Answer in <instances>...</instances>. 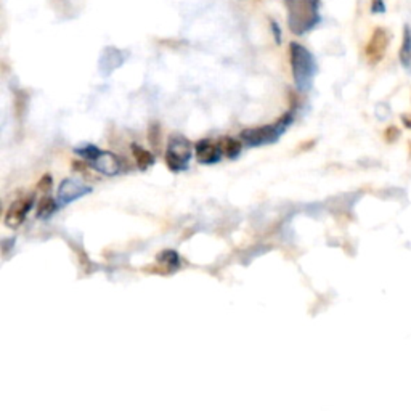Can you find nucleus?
<instances>
[{"mask_svg": "<svg viewBox=\"0 0 411 411\" xmlns=\"http://www.w3.org/2000/svg\"><path fill=\"white\" fill-rule=\"evenodd\" d=\"M33 204H34L33 196H28V198L24 196V198L16 199L15 203H11L7 214H5V225L10 228L20 227L24 222V219H26L29 210H31Z\"/></svg>", "mask_w": 411, "mask_h": 411, "instance_id": "8", "label": "nucleus"}, {"mask_svg": "<svg viewBox=\"0 0 411 411\" xmlns=\"http://www.w3.org/2000/svg\"><path fill=\"white\" fill-rule=\"evenodd\" d=\"M76 153L81 154L84 159H87L96 172L108 177L119 174L120 162L116 154L110 153V151H101L95 147V145H86V147L76 148Z\"/></svg>", "mask_w": 411, "mask_h": 411, "instance_id": "4", "label": "nucleus"}, {"mask_svg": "<svg viewBox=\"0 0 411 411\" xmlns=\"http://www.w3.org/2000/svg\"><path fill=\"white\" fill-rule=\"evenodd\" d=\"M158 261L161 264H164L167 269H177L179 267V262H180V257H179V254L175 252V251L167 249V251H162L159 254Z\"/></svg>", "mask_w": 411, "mask_h": 411, "instance_id": "15", "label": "nucleus"}, {"mask_svg": "<svg viewBox=\"0 0 411 411\" xmlns=\"http://www.w3.org/2000/svg\"><path fill=\"white\" fill-rule=\"evenodd\" d=\"M193 158V147L184 135H172L167 143L166 162L171 171L179 172L188 167V162Z\"/></svg>", "mask_w": 411, "mask_h": 411, "instance_id": "5", "label": "nucleus"}, {"mask_svg": "<svg viewBox=\"0 0 411 411\" xmlns=\"http://www.w3.org/2000/svg\"><path fill=\"white\" fill-rule=\"evenodd\" d=\"M123 63L124 57L120 55L119 50H116V48H106L100 58V69L101 72H105V74H111V72L119 68Z\"/></svg>", "mask_w": 411, "mask_h": 411, "instance_id": "10", "label": "nucleus"}, {"mask_svg": "<svg viewBox=\"0 0 411 411\" xmlns=\"http://www.w3.org/2000/svg\"><path fill=\"white\" fill-rule=\"evenodd\" d=\"M288 13V28L295 35H304L315 29L320 15V0H285Z\"/></svg>", "mask_w": 411, "mask_h": 411, "instance_id": "1", "label": "nucleus"}, {"mask_svg": "<svg viewBox=\"0 0 411 411\" xmlns=\"http://www.w3.org/2000/svg\"><path fill=\"white\" fill-rule=\"evenodd\" d=\"M219 143H220V148L223 151V154H227L230 159H237L238 158L240 153H241V142L235 140V138L225 137V138H222Z\"/></svg>", "mask_w": 411, "mask_h": 411, "instance_id": "14", "label": "nucleus"}, {"mask_svg": "<svg viewBox=\"0 0 411 411\" xmlns=\"http://www.w3.org/2000/svg\"><path fill=\"white\" fill-rule=\"evenodd\" d=\"M289 60H291V69L294 84L300 92H308L312 89L313 81L317 76V62L312 52L298 42L289 44Z\"/></svg>", "mask_w": 411, "mask_h": 411, "instance_id": "2", "label": "nucleus"}, {"mask_svg": "<svg viewBox=\"0 0 411 411\" xmlns=\"http://www.w3.org/2000/svg\"><path fill=\"white\" fill-rule=\"evenodd\" d=\"M371 11H373V13H384V11H385L384 0H373V2H371Z\"/></svg>", "mask_w": 411, "mask_h": 411, "instance_id": "17", "label": "nucleus"}, {"mask_svg": "<svg viewBox=\"0 0 411 411\" xmlns=\"http://www.w3.org/2000/svg\"><path fill=\"white\" fill-rule=\"evenodd\" d=\"M270 26H271V31H274V35H275V40H276V44H280L281 42V31H280V26L275 21H270Z\"/></svg>", "mask_w": 411, "mask_h": 411, "instance_id": "19", "label": "nucleus"}, {"mask_svg": "<svg viewBox=\"0 0 411 411\" xmlns=\"http://www.w3.org/2000/svg\"><path fill=\"white\" fill-rule=\"evenodd\" d=\"M402 120H403V124L408 127V129H411V114H403Z\"/></svg>", "mask_w": 411, "mask_h": 411, "instance_id": "20", "label": "nucleus"}, {"mask_svg": "<svg viewBox=\"0 0 411 411\" xmlns=\"http://www.w3.org/2000/svg\"><path fill=\"white\" fill-rule=\"evenodd\" d=\"M398 58H400V64L403 69L411 72V26L405 24L403 26V35H402V45L398 50Z\"/></svg>", "mask_w": 411, "mask_h": 411, "instance_id": "11", "label": "nucleus"}, {"mask_svg": "<svg viewBox=\"0 0 411 411\" xmlns=\"http://www.w3.org/2000/svg\"><path fill=\"white\" fill-rule=\"evenodd\" d=\"M58 210V204L53 198L44 196L38 204V217L39 219H48Z\"/></svg>", "mask_w": 411, "mask_h": 411, "instance_id": "13", "label": "nucleus"}, {"mask_svg": "<svg viewBox=\"0 0 411 411\" xmlns=\"http://www.w3.org/2000/svg\"><path fill=\"white\" fill-rule=\"evenodd\" d=\"M89 193H92V186L79 182V180L66 179L58 188V201L62 204H69L76 201V199L89 195Z\"/></svg>", "mask_w": 411, "mask_h": 411, "instance_id": "7", "label": "nucleus"}, {"mask_svg": "<svg viewBox=\"0 0 411 411\" xmlns=\"http://www.w3.org/2000/svg\"><path fill=\"white\" fill-rule=\"evenodd\" d=\"M291 123H293V113L289 111L274 124H267L262 127H252V129L241 132V140H243L247 147H264V145L275 143L278 138L285 134Z\"/></svg>", "mask_w": 411, "mask_h": 411, "instance_id": "3", "label": "nucleus"}, {"mask_svg": "<svg viewBox=\"0 0 411 411\" xmlns=\"http://www.w3.org/2000/svg\"><path fill=\"white\" fill-rule=\"evenodd\" d=\"M400 137V130L397 129V127H388V130H385V140H389V142H395L397 138Z\"/></svg>", "mask_w": 411, "mask_h": 411, "instance_id": "16", "label": "nucleus"}, {"mask_svg": "<svg viewBox=\"0 0 411 411\" xmlns=\"http://www.w3.org/2000/svg\"><path fill=\"white\" fill-rule=\"evenodd\" d=\"M223 151L219 142L199 140L195 145V156L199 164H215L222 158Z\"/></svg>", "mask_w": 411, "mask_h": 411, "instance_id": "9", "label": "nucleus"}, {"mask_svg": "<svg viewBox=\"0 0 411 411\" xmlns=\"http://www.w3.org/2000/svg\"><path fill=\"white\" fill-rule=\"evenodd\" d=\"M52 177L50 175H44V177H42V180L39 182V190H42V191H48L52 188Z\"/></svg>", "mask_w": 411, "mask_h": 411, "instance_id": "18", "label": "nucleus"}, {"mask_svg": "<svg viewBox=\"0 0 411 411\" xmlns=\"http://www.w3.org/2000/svg\"><path fill=\"white\" fill-rule=\"evenodd\" d=\"M390 44V34L385 28H376L371 34L370 40L365 45V57L370 64H378L383 62Z\"/></svg>", "mask_w": 411, "mask_h": 411, "instance_id": "6", "label": "nucleus"}, {"mask_svg": "<svg viewBox=\"0 0 411 411\" xmlns=\"http://www.w3.org/2000/svg\"><path fill=\"white\" fill-rule=\"evenodd\" d=\"M132 154H134L135 162L140 171H147L148 167L154 164V156L138 145H132Z\"/></svg>", "mask_w": 411, "mask_h": 411, "instance_id": "12", "label": "nucleus"}]
</instances>
